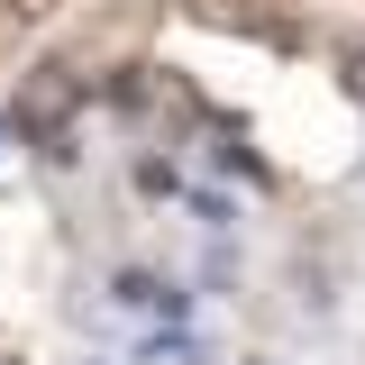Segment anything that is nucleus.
<instances>
[{"mask_svg":"<svg viewBox=\"0 0 365 365\" xmlns=\"http://www.w3.org/2000/svg\"><path fill=\"white\" fill-rule=\"evenodd\" d=\"M64 110H73V83H64V73H37V83L9 101V128H19V137H46Z\"/></svg>","mask_w":365,"mask_h":365,"instance_id":"1","label":"nucleus"}]
</instances>
